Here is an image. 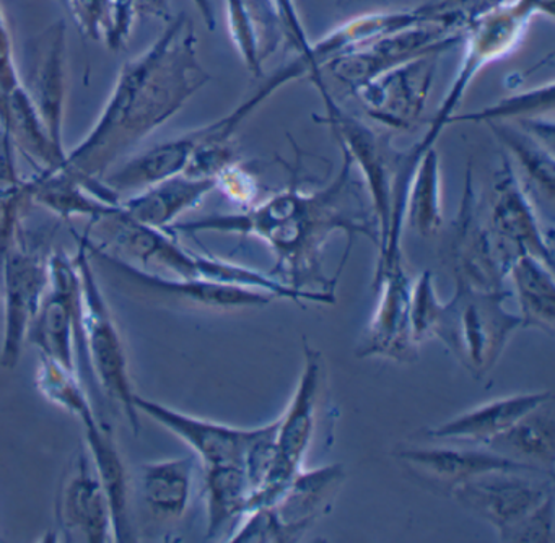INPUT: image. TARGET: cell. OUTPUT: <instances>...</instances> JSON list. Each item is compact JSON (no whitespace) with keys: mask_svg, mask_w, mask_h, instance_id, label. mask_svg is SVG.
<instances>
[{"mask_svg":"<svg viewBox=\"0 0 555 543\" xmlns=\"http://www.w3.org/2000/svg\"><path fill=\"white\" fill-rule=\"evenodd\" d=\"M210 81L197 55L194 22L181 12L145 51L122 64L112 94L86 137L67 152L63 169L109 204L121 197L105 184L106 172L164 126Z\"/></svg>","mask_w":555,"mask_h":543,"instance_id":"obj_2","label":"cell"},{"mask_svg":"<svg viewBox=\"0 0 555 543\" xmlns=\"http://www.w3.org/2000/svg\"><path fill=\"white\" fill-rule=\"evenodd\" d=\"M373 288L379 293L378 305L357 348V357L412 363L417 360L418 344L411 322L412 282L402 263L383 273Z\"/></svg>","mask_w":555,"mask_h":543,"instance_id":"obj_16","label":"cell"},{"mask_svg":"<svg viewBox=\"0 0 555 543\" xmlns=\"http://www.w3.org/2000/svg\"><path fill=\"white\" fill-rule=\"evenodd\" d=\"M482 448L490 449L509 461L554 475V396L539 403L508 429L487 441Z\"/></svg>","mask_w":555,"mask_h":543,"instance_id":"obj_23","label":"cell"},{"mask_svg":"<svg viewBox=\"0 0 555 543\" xmlns=\"http://www.w3.org/2000/svg\"><path fill=\"white\" fill-rule=\"evenodd\" d=\"M251 493L245 468L238 464L204 467V496L207 507L206 540H216L248 513Z\"/></svg>","mask_w":555,"mask_h":543,"instance_id":"obj_31","label":"cell"},{"mask_svg":"<svg viewBox=\"0 0 555 543\" xmlns=\"http://www.w3.org/2000/svg\"><path fill=\"white\" fill-rule=\"evenodd\" d=\"M279 418L268 425L255 428L251 441L246 448L243 468L248 477L251 491L258 490L274 468L278 461Z\"/></svg>","mask_w":555,"mask_h":543,"instance_id":"obj_39","label":"cell"},{"mask_svg":"<svg viewBox=\"0 0 555 543\" xmlns=\"http://www.w3.org/2000/svg\"><path fill=\"white\" fill-rule=\"evenodd\" d=\"M552 396L554 393L551 390H542V392H522L502 397L476 406L469 412L461 413L443 425L427 429L425 436L431 439H454V441L464 439V441L483 445Z\"/></svg>","mask_w":555,"mask_h":543,"instance_id":"obj_24","label":"cell"},{"mask_svg":"<svg viewBox=\"0 0 555 543\" xmlns=\"http://www.w3.org/2000/svg\"><path fill=\"white\" fill-rule=\"evenodd\" d=\"M35 384L44 399L76 418L95 409L79 373L67 370L50 358L40 357Z\"/></svg>","mask_w":555,"mask_h":543,"instance_id":"obj_34","label":"cell"},{"mask_svg":"<svg viewBox=\"0 0 555 543\" xmlns=\"http://www.w3.org/2000/svg\"><path fill=\"white\" fill-rule=\"evenodd\" d=\"M196 457L164 458L139 467V491L149 513L158 520H180L193 496Z\"/></svg>","mask_w":555,"mask_h":543,"instance_id":"obj_27","label":"cell"},{"mask_svg":"<svg viewBox=\"0 0 555 543\" xmlns=\"http://www.w3.org/2000/svg\"><path fill=\"white\" fill-rule=\"evenodd\" d=\"M54 517L63 542H115L112 504L86 442L64 468L54 500Z\"/></svg>","mask_w":555,"mask_h":543,"instance_id":"obj_12","label":"cell"},{"mask_svg":"<svg viewBox=\"0 0 555 543\" xmlns=\"http://www.w3.org/2000/svg\"><path fill=\"white\" fill-rule=\"evenodd\" d=\"M28 188L31 202L48 208L63 220L83 217L95 223L121 208V204H109L87 191L66 169H41L28 179Z\"/></svg>","mask_w":555,"mask_h":543,"instance_id":"obj_29","label":"cell"},{"mask_svg":"<svg viewBox=\"0 0 555 543\" xmlns=\"http://www.w3.org/2000/svg\"><path fill=\"white\" fill-rule=\"evenodd\" d=\"M464 33L451 31L440 25L411 26L375 39L356 51L327 62L321 74H330L352 93L360 85L415 59L441 55L460 44Z\"/></svg>","mask_w":555,"mask_h":543,"instance_id":"obj_10","label":"cell"},{"mask_svg":"<svg viewBox=\"0 0 555 543\" xmlns=\"http://www.w3.org/2000/svg\"><path fill=\"white\" fill-rule=\"evenodd\" d=\"M74 256L82 286V340L92 376L100 389L121 406L131 431L139 435L141 418L134 405L135 390L129 376L128 354L112 309L103 295L102 286L93 270L87 233L79 236Z\"/></svg>","mask_w":555,"mask_h":543,"instance_id":"obj_6","label":"cell"},{"mask_svg":"<svg viewBox=\"0 0 555 543\" xmlns=\"http://www.w3.org/2000/svg\"><path fill=\"white\" fill-rule=\"evenodd\" d=\"M134 405L139 413H145L149 418L186 442L201 458L204 467L243 465L246 448L255 435V428H236L201 416L188 415L173 406L145 399L139 393L134 396Z\"/></svg>","mask_w":555,"mask_h":543,"instance_id":"obj_19","label":"cell"},{"mask_svg":"<svg viewBox=\"0 0 555 543\" xmlns=\"http://www.w3.org/2000/svg\"><path fill=\"white\" fill-rule=\"evenodd\" d=\"M324 380L323 353L304 340V367L297 389L284 415L279 416L278 461L268 480L255 491L281 496L292 478L301 470L307 449L317 428L318 402Z\"/></svg>","mask_w":555,"mask_h":543,"instance_id":"obj_13","label":"cell"},{"mask_svg":"<svg viewBox=\"0 0 555 543\" xmlns=\"http://www.w3.org/2000/svg\"><path fill=\"white\" fill-rule=\"evenodd\" d=\"M212 191H216V179L191 178L181 172L122 201L121 208L138 223L167 230Z\"/></svg>","mask_w":555,"mask_h":543,"instance_id":"obj_21","label":"cell"},{"mask_svg":"<svg viewBox=\"0 0 555 543\" xmlns=\"http://www.w3.org/2000/svg\"><path fill=\"white\" fill-rule=\"evenodd\" d=\"M203 140L204 130L201 127L177 139L158 143L141 155L126 159L116 171L105 176L103 181L118 195L128 192L138 194L157 182L181 174Z\"/></svg>","mask_w":555,"mask_h":543,"instance_id":"obj_22","label":"cell"},{"mask_svg":"<svg viewBox=\"0 0 555 543\" xmlns=\"http://www.w3.org/2000/svg\"><path fill=\"white\" fill-rule=\"evenodd\" d=\"M512 296L509 289L490 293L456 285L451 301L443 302L434 337L476 380L495 367L509 338L521 328L519 315L505 308Z\"/></svg>","mask_w":555,"mask_h":543,"instance_id":"obj_4","label":"cell"},{"mask_svg":"<svg viewBox=\"0 0 555 543\" xmlns=\"http://www.w3.org/2000/svg\"><path fill=\"white\" fill-rule=\"evenodd\" d=\"M41 357L63 364L82 377H92L82 340V286L74 257L50 256V288L27 335Z\"/></svg>","mask_w":555,"mask_h":543,"instance_id":"obj_8","label":"cell"},{"mask_svg":"<svg viewBox=\"0 0 555 543\" xmlns=\"http://www.w3.org/2000/svg\"><path fill=\"white\" fill-rule=\"evenodd\" d=\"M451 267L456 285L477 292H505L508 270L518 256L496 236L474 189L473 166H467L463 197L453 224Z\"/></svg>","mask_w":555,"mask_h":543,"instance_id":"obj_9","label":"cell"},{"mask_svg":"<svg viewBox=\"0 0 555 543\" xmlns=\"http://www.w3.org/2000/svg\"><path fill=\"white\" fill-rule=\"evenodd\" d=\"M396 457L411 468L417 477L431 483L447 488L448 493L457 484L487 474L492 470H508V468H522V470H538L529 465L509 461L490 449L477 448H447V445H431V448H404ZM542 471V470H538ZM547 474V471H545Z\"/></svg>","mask_w":555,"mask_h":543,"instance_id":"obj_20","label":"cell"},{"mask_svg":"<svg viewBox=\"0 0 555 543\" xmlns=\"http://www.w3.org/2000/svg\"><path fill=\"white\" fill-rule=\"evenodd\" d=\"M264 2L274 12L288 48L294 49L297 55L305 54L310 49L311 41L305 31L295 0H264Z\"/></svg>","mask_w":555,"mask_h":543,"instance_id":"obj_43","label":"cell"},{"mask_svg":"<svg viewBox=\"0 0 555 543\" xmlns=\"http://www.w3.org/2000/svg\"><path fill=\"white\" fill-rule=\"evenodd\" d=\"M535 10L538 15L547 16V18H554V2L555 0H528Z\"/></svg>","mask_w":555,"mask_h":543,"instance_id":"obj_46","label":"cell"},{"mask_svg":"<svg viewBox=\"0 0 555 543\" xmlns=\"http://www.w3.org/2000/svg\"><path fill=\"white\" fill-rule=\"evenodd\" d=\"M490 228L518 254H531L554 267V247L545 236L528 189L521 184L508 155H503L490 189Z\"/></svg>","mask_w":555,"mask_h":543,"instance_id":"obj_17","label":"cell"},{"mask_svg":"<svg viewBox=\"0 0 555 543\" xmlns=\"http://www.w3.org/2000/svg\"><path fill=\"white\" fill-rule=\"evenodd\" d=\"M86 445L92 455L100 480L112 504L115 543H128L134 540L131 516H129V480L125 461L119 454L118 444L112 428L105 422L87 418L82 422Z\"/></svg>","mask_w":555,"mask_h":543,"instance_id":"obj_25","label":"cell"},{"mask_svg":"<svg viewBox=\"0 0 555 543\" xmlns=\"http://www.w3.org/2000/svg\"><path fill=\"white\" fill-rule=\"evenodd\" d=\"M346 470L343 465H327L314 470L298 471L285 488L272 509L279 519L292 526L310 530L343 487Z\"/></svg>","mask_w":555,"mask_h":543,"instance_id":"obj_28","label":"cell"},{"mask_svg":"<svg viewBox=\"0 0 555 543\" xmlns=\"http://www.w3.org/2000/svg\"><path fill=\"white\" fill-rule=\"evenodd\" d=\"M320 91L327 124L339 142L340 150L359 166L363 184L372 198V210L379 231V259L375 280L401 263V237L405 223V201L412 172L404 166V152L392 145L391 132H378L359 117L344 109L331 93L321 72L308 75Z\"/></svg>","mask_w":555,"mask_h":543,"instance_id":"obj_3","label":"cell"},{"mask_svg":"<svg viewBox=\"0 0 555 543\" xmlns=\"http://www.w3.org/2000/svg\"><path fill=\"white\" fill-rule=\"evenodd\" d=\"M519 305L521 327L555 332L554 267L531 254H518L508 270Z\"/></svg>","mask_w":555,"mask_h":543,"instance_id":"obj_30","label":"cell"},{"mask_svg":"<svg viewBox=\"0 0 555 543\" xmlns=\"http://www.w3.org/2000/svg\"><path fill=\"white\" fill-rule=\"evenodd\" d=\"M509 156L516 159V166L531 184L532 191L544 197L548 205L555 195L554 146L535 139L522 127L506 122H487Z\"/></svg>","mask_w":555,"mask_h":543,"instance_id":"obj_32","label":"cell"},{"mask_svg":"<svg viewBox=\"0 0 555 543\" xmlns=\"http://www.w3.org/2000/svg\"><path fill=\"white\" fill-rule=\"evenodd\" d=\"M284 191L236 214H214L173 223L168 233H236L264 241L275 256L272 279L300 292L334 293L356 236L379 246L378 223L366 205L353 163L343 152L339 171L323 188L301 189L300 169L291 168Z\"/></svg>","mask_w":555,"mask_h":543,"instance_id":"obj_1","label":"cell"},{"mask_svg":"<svg viewBox=\"0 0 555 543\" xmlns=\"http://www.w3.org/2000/svg\"><path fill=\"white\" fill-rule=\"evenodd\" d=\"M245 517V522H242L240 529L232 536H229V542H298L308 532L304 527L282 522L272 507L253 510V513L246 514Z\"/></svg>","mask_w":555,"mask_h":543,"instance_id":"obj_37","label":"cell"},{"mask_svg":"<svg viewBox=\"0 0 555 543\" xmlns=\"http://www.w3.org/2000/svg\"><path fill=\"white\" fill-rule=\"evenodd\" d=\"M216 189H220L229 201L248 208L256 204L259 194L258 176L240 161L232 163L216 178Z\"/></svg>","mask_w":555,"mask_h":543,"instance_id":"obj_42","label":"cell"},{"mask_svg":"<svg viewBox=\"0 0 555 543\" xmlns=\"http://www.w3.org/2000/svg\"><path fill=\"white\" fill-rule=\"evenodd\" d=\"M230 38L255 77L264 75V62L284 41L281 25L264 0H225Z\"/></svg>","mask_w":555,"mask_h":543,"instance_id":"obj_26","label":"cell"},{"mask_svg":"<svg viewBox=\"0 0 555 543\" xmlns=\"http://www.w3.org/2000/svg\"><path fill=\"white\" fill-rule=\"evenodd\" d=\"M24 87L27 88L28 96L54 148L66 156L64 114L67 96V28L64 20L48 26L35 41L28 81H24Z\"/></svg>","mask_w":555,"mask_h":543,"instance_id":"obj_18","label":"cell"},{"mask_svg":"<svg viewBox=\"0 0 555 543\" xmlns=\"http://www.w3.org/2000/svg\"><path fill=\"white\" fill-rule=\"evenodd\" d=\"M22 85L24 81H22L17 62H15L11 33H9L2 7H0V113L4 109L8 98Z\"/></svg>","mask_w":555,"mask_h":543,"instance_id":"obj_44","label":"cell"},{"mask_svg":"<svg viewBox=\"0 0 555 543\" xmlns=\"http://www.w3.org/2000/svg\"><path fill=\"white\" fill-rule=\"evenodd\" d=\"M405 221L422 237L435 236L443 223L440 156L435 146L422 155L412 176L405 201Z\"/></svg>","mask_w":555,"mask_h":543,"instance_id":"obj_33","label":"cell"},{"mask_svg":"<svg viewBox=\"0 0 555 543\" xmlns=\"http://www.w3.org/2000/svg\"><path fill=\"white\" fill-rule=\"evenodd\" d=\"M171 18L170 0H113L112 23L105 36L106 46L119 51L128 44L129 36L138 20Z\"/></svg>","mask_w":555,"mask_h":543,"instance_id":"obj_36","label":"cell"},{"mask_svg":"<svg viewBox=\"0 0 555 543\" xmlns=\"http://www.w3.org/2000/svg\"><path fill=\"white\" fill-rule=\"evenodd\" d=\"M538 15L528 0H506L495 9L480 15L464 31V54L453 83L441 100L440 107L431 117L430 126L424 139L405 150V159L412 168H417L422 155L435 146L444 127L456 116L457 107L466 94L467 88L477 75L493 62L512 54L525 38L529 23Z\"/></svg>","mask_w":555,"mask_h":543,"instance_id":"obj_5","label":"cell"},{"mask_svg":"<svg viewBox=\"0 0 555 543\" xmlns=\"http://www.w3.org/2000/svg\"><path fill=\"white\" fill-rule=\"evenodd\" d=\"M438 55L415 59L352 91L366 116L389 130H408L421 120L434 87Z\"/></svg>","mask_w":555,"mask_h":543,"instance_id":"obj_15","label":"cell"},{"mask_svg":"<svg viewBox=\"0 0 555 543\" xmlns=\"http://www.w3.org/2000/svg\"><path fill=\"white\" fill-rule=\"evenodd\" d=\"M90 256L100 266L108 267L126 285L134 286L139 292L147 293L155 298L170 299L183 305L207 309L258 308L272 302L275 298L271 293L261 289L243 288V286L225 285L203 279H178L165 276L152 270L141 269L108 250L102 249L90 240L87 233Z\"/></svg>","mask_w":555,"mask_h":543,"instance_id":"obj_14","label":"cell"},{"mask_svg":"<svg viewBox=\"0 0 555 543\" xmlns=\"http://www.w3.org/2000/svg\"><path fill=\"white\" fill-rule=\"evenodd\" d=\"M194 5H196L197 12L203 16L204 25L207 26V29L214 31L217 26V13L216 7H214V0H193Z\"/></svg>","mask_w":555,"mask_h":543,"instance_id":"obj_45","label":"cell"},{"mask_svg":"<svg viewBox=\"0 0 555 543\" xmlns=\"http://www.w3.org/2000/svg\"><path fill=\"white\" fill-rule=\"evenodd\" d=\"M0 283L4 299V335L0 347V366L17 367L28 331L50 288V256L44 241L18 228L14 241L0 259Z\"/></svg>","mask_w":555,"mask_h":543,"instance_id":"obj_7","label":"cell"},{"mask_svg":"<svg viewBox=\"0 0 555 543\" xmlns=\"http://www.w3.org/2000/svg\"><path fill=\"white\" fill-rule=\"evenodd\" d=\"M555 501L547 497L541 506L499 532L500 542L505 543H554Z\"/></svg>","mask_w":555,"mask_h":543,"instance_id":"obj_40","label":"cell"},{"mask_svg":"<svg viewBox=\"0 0 555 543\" xmlns=\"http://www.w3.org/2000/svg\"><path fill=\"white\" fill-rule=\"evenodd\" d=\"M450 494L499 533L554 496V475L522 468L492 470L457 484Z\"/></svg>","mask_w":555,"mask_h":543,"instance_id":"obj_11","label":"cell"},{"mask_svg":"<svg viewBox=\"0 0 555 543\" xmlns=\"http://www.w3.org/2000/svg\"><path fill=\"white\" fill-rule=\"evenodd\" d=\"M70 16L87 39L105 41L112 23L113 0H66Z\"/></svg>","mask_w":555,"mask_h":543,"instance_id":"obj_41","label":"cell"},{"mask_svg":"<svg viewBox=\"0 0 555 543\" xmlns=\"http://www.w3.org/2000/svg\"><path fill=\"white\" fill-rule=\"evenodd\" d=\"M554 81L521 91L518 94L503 98L499 103L482 107L476 113L454 116V122H502L503 119H526V117L544 116L545 113L554 111Z\"/></svg>","mask_w":555,"mask_h":543,"instance_id":"obj_35","label":"cell"},{"mask_svg":"<svg viewBox=\"0 0 555 543\" xmlns=\"http://www.w3.org/2000/svg\"><path fill=\"white\" fill-rule=\"evenodd\" d=\"M441 308L443 302L435 289L434 273L424 270L411 288V322L417 344L434 337Z\"/></svg>","mask_w":555,"mask_h":543,"instance_id":"obj_38","label":"cell"}]
</instances>
